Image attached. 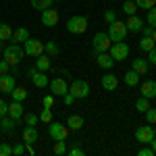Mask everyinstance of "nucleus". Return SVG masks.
Returning a JSON list of instances; mask_svg holds the SVG:
<instances>
[{"mask_svg": "<svg viewBox=\"0 0 156 156\" xmlns=\"http://www.w3.org/2000/svg\"><path fill=\"white\" fill-rule=\"evenodd\" d=\"M23 50L25 56H40V54H44V42H40L36 37H27L23 42Z\"/></svg>", "mask_w": 156, "mask_h": 156, "instance_id": "obj_7", "label": "nucleus"}, {"mask_svg": "<svg viewBox=\"0 0 156 156\" xmlns=\"http://www.w3.org/2000/svg\"><path fill=\"white\" fill-rule=\"evenodd\" d=\"M67 127H69V131H79V129L83 127V117L71 115V117L67 119Z\"/></svg>", "mask_w": 156, "mask_h": 156, "instance_id": "obj_21", "label": "nucleus"}, {"mask_svg": "<svg viewBox=\"0 0 156 156\" xmlns=\"http://www.w3.org/2000/svg\"><path fill=\"white\" fill-rule=\"evenodd\" d=\"M146 23L152 25V27H156V6L148 9V17H146Z\"/></svg>", "mask_w": 156, "mask_h": 156, "instance_id": "obj_35", "label": "nucleus"}, {"mask_svg": "<svg viewBox=\"0 0 156 156\" xmlns=\"http://www.w3.org/2000/svg\"><path fill=\"white\" fill-rule=\"evenodd\" d=\"M44 52H46L48 56H56V54H58V44L52 42V40L46 42V44H44Z\"/></svg>", "mask_w": 156, "mask_h": 156, "instance_id": "obj_28", "label": "nucleus"}, {"mask_svg": "<svg viewBox=\"0 0 156 156\" xmlns=\"http://www.w3.org/2000/svg\"><path fill=\"white\" fill-rule=\"evenodd\" d=\"M146 115V121H148V123H152V125H156V108H148V110H146L144 112Z\"/></svg>", "mask_w": 156, "mask_h": 156, "instance_id": "obj_37", "label": "nucleus"}, {"mask_svg": "<svg viewBox=\"0 0 156 156\" xmlns=\"http://www.w3.org/2000/svg\"><path fill=\"white\" fill-rule=\"evenodd\" d=\"M110 46H112V42H110L108 34H104V31H98L96 36L92 37V48H94V54H98V52H108Z\"/></svg>", "mask_w": 156, "mask_h": 156, "instance_id": "obj_3", "label": "nucleus"}, {"mask_svg": "<svg viewBox=\"0 0 156 156\" xmlns=\"http://www.w3.org/2000/svg\"><path fill=\"white\" fill-rule=\"evenodd\" d=\"M15 127H17V121H12L11 117H9V115H6V117H2V119H0V129H2V131L11 133L12 129H15Z\"/></svg>", "mask_w": 156, "mask_h": 156, "instance_id": "obj_25", "label": "nucleus"}, {"mask_svg": "<svg viewBox=\"0 0 156 156\" xmlns=\"http://www.w3.org/2000/svg\"><path fill=\"white\" fill-rule=\"evenodd\" d=\"M104 21H106V23H112V21H117V12L110 11V9H108V11H104Z\"/></svg>", "mask_w": 156, "mask_h": 156, "instance_id": "obj_41", "label": "nucleus"}, {"mask_svg": "<svg viewBox=\"0 0 156 156\" xmlns=\"http://www.w3.org/2000/svg\"><path fill=\"white\" fill-rule=\"evenodd\" d=\"M69 92L75 96V100H83V98L90 96V83L83 81V79H75V81L69 85Z\"/></svg>", "mask_w": 156, "mask_h": 156, "instance_id": "obj_6", "label": "nucleus"}, {"mask_svg": "<svg viewBox=\"0 0 156 156\" xmlns=\"http://www.w3.org/2000/svg\"><path fill=\"white\" fill-rule=\"evenodd\" d=\"M152 48H156V44H154V40H152V37H142V40H140V50H142V52H150V50Z\"/></svg>", "mask_w": 156, "mask_h": 156, "instance_id": "obj_26", "label": "nucleus"}, {"mask_svg": "<svg viewBox=\"0 0 156 156\" xmlns=\"http://www.w3.org/2000/svg\"><path fill=\"white\" fill-rule=\"evenodd\" d=\"M54 2H58V0H54Z\"/></svg>", "mask_w": 156, "mask_h": 156, "instance_id": "obj_55", "label": "nucleus"}, {"mask_svg": "<svg viewBox=\"0 0 156 156\" xmlns=\"http://www.w3.org/2000/svg\"><path fill=\"white\" fill-rule=\"evenodd\" d=\"M110 2H117V0H110Z\"/></svg>", "mask_w": 156, "mask_h": 156, "instance_id": "obj_54", "label": "nucleus"}, {"mask_svg": "<svg viewBox=\"0 0 156 156\" xmlns=\"http://www.w3.org/2000/svg\"><path fill=\"white\" fill-rule=\"evenodd\" d=\"M27 37H29V31H27L25 27H17V29H12L11 42H12V44H23Z\"/></svg>", "mask_w": 156, "mask_h": 156, "instance_id": "obj_18", "label": "nucleus"}, {"mask_svg": "<svg viewBox=\"0 0 156 156\" xmlns=\"http://www.w3.org/2000/svg\"><path fill=\"white\" fill-rule=\"evenodd\" d=\"M36 140H37V131H36V127L27 125V127L23 129V142H25V144H36Z\"/></svg>", "mask_w": 156, "mask_h": 156, "instance_id": "obj_23", "label": "nucleus"}, {"mask_svg": "<svg viewBox=\"0 0 156 156\" xmlns=\"http://www.w3.org/2000/svg\"><path fill=\"white\" fill-rule=\"evenodd\" d=\"M52 152H54V154H67V144H65V140H56Z\"/></svg>", "mask_w": 156, "mask_h": 156, "instance_id": "obj_33", "label": "nucleus"}, {"mask_svg": "<svg viewBox=\"0 0 156 156\" xmlns=\"http://www.w3.org/2000/svg\"><path fill=\"white\" fill-rule=\"evenodd\" d=\"M140 77H142L140 73H135L133 69H129V71L125 73V77H123V81H125V83L129 85V87H135V85L140 83Z\"/></svg>", "mask_w": 156, "mask_h": 156, "instance_id": "obj_24", "label": "nucleus"}, {"mask_svg": "<svg viewBox=\"0 0 156 156\" xmlns=\"http://www.w3.org/2000/svg\"><path fill=\"white\" fill-rule=\"evenodd\" d=\"M15 87H17V79H15V75H11V73L0 75V92H2V94H11Z\"/></svg>", "mask_w": 156, "mask_h": 156, "instance_id": "obj_12", "label": "nucleus"}, {"mask_svg": "<svg viewBox=\"0 0 156 156\" xmlns=\"http://www.w3.org/2000/svg\"><path fill=\"white\" fill-rule=\"evenodd\" d=\"M6 112H9V104H6L4 100H0V119L6 117Z\"/></svg>", "mask_w": 156, "mask_h": 156, "instance_id": "obj_48", "label": "nucleus"}, {"mask_svg": "<svg viewBox=\"0 0 156 156\" xmlns=\"http://www.w3.org/2000/svg\"><path fill=\"white\" fill-rule=\"evenodd\" d=\"M154 133H156V125H154Z\"/></svg>", "mask_w": 156, "mask_h": 156, "instance_id": "obj_53", "label": "nucleus"}, {"mask_svg": "<svg viewBox=\"0 0 156 156\" xmlns=\"http://www.w3.org/2000/svg\"><path fill=\"white\" fill-rule=\"evenodd\" d=\"M12 36V29H11V25L9 23H0V40L4 42V40H11Z\"/></svg>", "mask_w": 156, "mask_h": 156, "instance_id": "obj_30", "label": "nucleus"}, {"mask_svg": "<svg viewBox=\"0 0 156 156\" xmlns=\"http://www.w3.org/2000/svg\"><path fill=\"white\" fill-rule=\"evenodd\" d=\"M100 83H102V87H104L106 92H115V90L119 87V77H117L115 73H106V75H102Z\"/></svg>", "mask_w": 156, "mask_h": 156, "instance_id": "obj_14", "label": "nucleus"}, {"mask_svg": "<svg viewBox=\"0 0 156 156\" xmlns=\"http://www.w3.org/2000/svg\"><path fill=\"white\" fill-rule=\"evenodd\" d=\"M54 98H56L54 94H48V96H44V98H42V104H44L46 108H52V106H54Z\"/></svg>", "mask_w": 156, "mask_h": 156, "instance_id": "obj_39", "label": "nucleus"}, {"mask_svg": "<svg viewBox=\"0 0 156 156\" xmlns=\"http://www.w3.org/2000/svg\"><path fill=\"white\" fill-rule=\"evenodd\" d=\"M36 69H37V71H44V73H48L50 69H52L48 54H40V56L36 58Z\"/></svg>", "mask_w": 156, "mask_h": 156, "instance_id": "obj_19", "label": "nucleus"}, {"mask_svg": "<svg viewBox=\"0 0 156 156\" xmlns=\"http://www.w3.org/2000/svg\"><path fill=\"white\" fill-rule=\"evenodd\" d=\"M42 23L46 25V27H54V25L58 23V12L54 11L52 6L46 9V11H42Z\"/></svg>", "mask_w": 156, "mask_h": 156, "instance_id": "obj_16", "label": "nucleus"}, {"mask_svg": "<svg viewBox=\"0 0 156 156\" xmlns=\"http://www.w3.org/2000/svg\"><path fill=\"white\" fill-rule=\"evenodd\" d=\"M23 121L27 123V125L36 127V125H37V121H40V117H37V115H34V112H25V115H23Z\"/></svg>", "mask_w": 156, "mask_h": 156, "instance_id": "obj_34", "label": "nucleus"}, {"mask_svg": "<svg viewBox=\"0 0 156 156\" xmlns=\"http://www.w3.org/2000/svg\"><path fill=\"white\" fill-rule=\"evenodd\" d=\"M9 69H11V65H9V62H6L4 58H0V75L9 73Z\"/></svg>", "mask_w": 156, "mask_h": 156, "instance_id": "obj_45", "label": "nucleus"}, {"mask_svg": "<svg viewBox=\"0 0 156 156\" xmlns=\"http://www.w3.org/2000/svg\"><path fill=\"white\" fill-rule=\"evenodd\" d=\"M135 4H137V9H152V6H156V0H135Z\"/></svg>", "mask_w": 156, "mask_h": 156, "instance_id": "obj_36", "label": "nucleus"}, {"mask_svg": "<svg viewBox=\"0 0 156 156\" xmlns=\"http://www.w3.org/2000/svg\"><path fill=\"white\" fill-rule=\"evenodd\" d=\"M148 108H150V100H148V98L142 96L137 102H135V110H137V112H146Z\"/></svg>", "mask_w": 156, "mask_h": 156, "instance_id": "obj_32", "label": "nucleus"}, {"mask_svg": "<svg viewBox=\"0 0 156 156\" xmlns=\"http://www.w3.org/2000/svg\"><path fill=\"white\" fill-rule=\"evenodd\" d=\"M11 150L15 156H21V154H25V144H15V146H11Z\"/></svg>", "mask_w": 156, "mask_h": 156, "instance_id": "obj_40", "label": "nucleus"}, {"mask_svg": "<svg viewBox=\"0 0 156 156\" xmlns=\"http://www.w3.org/2000/svg\"><path fill=\"white\" fill-rule=\"evenodd\" d=\"M125 25H127V31H133V34H140L142 31V27H144V19H140L137 15H129V19L125 21Z\"/></svg>", "mask_w": 156, "mask_h": 156, "instance_id": "obj_17", "label": "nucleus"}, {"mask_svg": "<svg viewBox=\"0 0 156 156\" xmlns=\"http://www.w3.org/2000/svg\"><path fill=\"white\" fill-rule=\"evenodd\" d=\"M108 37H110V42H123L125 37H127V25L123 23V21H112V23H108Z\"/></svg>", "mask_w": 156, "mask_h": 156, "instance_id": "obj_2", "label": "nucleus"}, {"mask_svg": "<svg viewBox=\"0 0 156 156\" xmlns=\"http://www.w3.org/2000/svg\"><path fill=\"white\" fill-rule=\"evenodd\" d=\"M40 121H44V123H50V121H52V108H46V106H44L42 115H40Z\"/></svg>", "mask_w": 156, "mask_h": 156, "instance_id": "obj_38", "label": "nucleus"}, {"mask_svg": "<svg viewBox=\"0 0 156 156\" xmlns=\"http://www.w3.org/2000/svg\"><path fill=\"white\" fill-rule=\"evenodd\" d=\"M96 62L100 69H104V71H110L112 67H115V58L108 54V52H98L96 54Z\"/></svg>", "mask_w": 156, "mask_h": 156, "instance_id": "obj_15", "label": "nucleus"}, {"mask_svg": "<svg viewBox=\"0 0 156 156\" xmlns=\"http://www.w3.org/2000/svg\"><path fill=\"white\" fill-rule=\"evenodd\" d=\"M148 62H150V65H154V67H156V48H152L150 52H148Z\"/></svg>", "mask_w": 156, "mask_h": 156, "instance_id": "obj_49", "label": "nucleus"}, {"mask_svg": "<svg viewBox=\"0 0 156 156\" xmlns=\"http://www.w3.org/2000/svg\"><path fill=\"white\" fill-rule=\"evenodd\" d=\"M154 137H156L154 127H150V125H142V127H137V129H135V140H137L140 144L148 146Z\"/></svg>", "mask_w": 156, "mask_h": 156, "instance_id": "obj_8", "label": "nucleus"}, {"mask_svg": "<svg viewBox=\"0 0 156 156\" xmlns=\"http://www.w3.org/2000/svg\"><path fill=\"white\" fill-rule=\"evenodd\" d=\"M12 100H19V102H25L27 100V90H23V87H15L11 92Z\"/></svg>", "mask_w": 156, "mask_h": 156, "instance_id": "obj_29", "label": "nucleus"}, {"mask_svg": "<svg viewBox=\"0 0 156 156\" xmlns=\"http://www.w3.org/2000/svg\"><path fill=\"white\" fill-rule=\"evenodd\" d=\"M69 156H83V150L79 146H73L71 150H69Z\"/></svg>", "mask_w": 156, "mask_h": 156, "instance_id": "obj_47", "label": "nucleus"}, {"mask_svg": "<svg viewBox=\"0 0 156 156\" xmlns=\"http://www.w3.org/2000/svg\"><path fill=\"white\" fill-rule=\"evenodd\" d=\"M0 50H4V46H2V40H0Z\"/></svg>", "mask_w": 156, "mask_h": 156, "instance_id": "obj_52", "label": "nucleus"}, {"mask_svg": "<svg viewBox=\"0 0 156 156\" xmlns=\"http://www.w3.org/2000/svg\"><path fill=\"white\" fill-rule=\"evenodd\" d=\"M6 115H9L12 121L21 123V119H23V115H25L23 102H19V100H12V104H9V112H6Z\"/></svg>", "mask_w": 156, "mask_h": 156, "instance_id": "obj_11", "label": "nucleus"}, {"mask_svg": "<svg viewBox=\"0 0 156 156\" xmlns=\"http://www.w3.org/2000/svg\"><path fill=\"white\" fill-rule=\"evenodd\" d=\"M27 77L34 81V85H36V87H48V83H50L48 75H46L44 71H37L36 67H31V69L27 71Z\"/></svg>", "mask_w": 156, "mask_h": 156, "instance_id": "obj_9", "label": "nucleus"}, {"mask_svg": "<svg viewBox=\"0 0 156 156\" xmlns=\"http://www.w3.org/2000/svg\"><path fill=\"white\" fill-rule=\"evenodd\" d=\"M108 54L115 58V62H123L129 56V46L125 42H112V46L108 48Z\"/></svg>", "mask_w": 156, "mask_h": 156, "instance_id": "obj_4", "label": "nucleus"}, {"mask_svg": "<svg viewBox=\"0 0 156 156\" xmlns=\"http://www.w3.org/2000/svg\"><path fill=\"white\" fill-rule=\"evenodd\" d=\"M62 100H65V106H71L73 102H75V96H73L71 92H67V94L62 96Z\"/></svg>", "mask_w": 156, "mask_h": 156, "instance_id": "obj_44", "label": "nucleus"}, {"mask_svg": "<svg viewBox=\"0 0 156 156\" xmlns=\"http://www.w3.org/2000/svg\"><path fill=\"white\" fill-rule=\"evenodd\" d=\"M131 69L135 73H140V75H144V73H148V69H150V62H148L146 58H133Z\"/></svg>", "mask_w": 156, "mask_h": 156, "instance_id": "obj_22", "label": "nucleus"}, {"mask_svg": "<svg viewBox=\"0 0 156 156\" xmlns=\"http://www.w3.org/2000/svg\"><path fill=\"white\" fill-rule=\"evenodd\" d=\"M137 156H154V150H152L150 146H146V148H140V150H137Z\"/></svg>", "mask_w": 156, "mask_h": 156, "instance_id": "obj_42", "label": "nucleus"}, {"mask_svg": "<svg viewBox=\"0 0 156 156\" xmlns=\"http://www.w3.org/2000/svg\"><path fill=\"white\" fill-rule=\"evenodd\" d=\"M135 11H137V4H135V0H127L125 4H123V12L129 17V15H135Z\"/></svg>", "mask_w": 156, "mask_h": 156, "instance_id": "obj_31", "label": "nucleus"}, {"mask_svg": "<svg viewBox=\"0 0 156 156\" xmlns=\"http://www.w3.org/2000/svg\"><path fill=\"white\" fill-rule=\"evenodd\" d=\"M85 29H87V19L81 17V15H75V17H71V19L67 21V31H71L75 36L85 34Z\"/></svg>", "mask_w": 156, "mask_h": 156, "instance_id": "obj_5", "label": "nucleus"}, {"mask_svg": "<svg viewBox=\"0 0 156 156\" xmlns=\"http://www.w3.org/2000/svg\"><path fill=\"white\" fill-rule=\"evenodd\" d=\"M52 2H54V0H31V6H34L36 11L42 12V11H46V9H50Z\"/></svg>", "mask_w": 156, "mask_h": 156, "instance_id": "obj_27", "label": "nucleus"}, {"mask_svg": "<svg viewBox=\"0 0 156 156\" xmlns=\"http://www.w3.org/2000/svg\"><path fill=\"white\" fill-rule=\"evenodd\" d=\"M152 40H154V44H156V27H154V34H152Z\"/></svg>", "mask_w": 156, "mask_h": 156, "instance_id": "obj_51", "label": "nucleus"}, {"mask_svg": "<svg viewBox=\"0 0 156 156\" xmlns=\"http://www.w3.org/2000/svg\"><path fill=\"white\" fill-rule=\"evenodd\" d=\"M48 85H50V94H54V96H65V94L69 92V87H67V81H65L62 77H56V79H52Z\"/></svg>", "mask_w": 156, "mask_h": 156, "instance_id": "obj_13", "label": "nucleus"}, {"mask_svg": "<svg viewBox=\"0 0 156 156\" xmlns=\"http://www.w3.org/2000/svg\"><path fill=\"white\" fill-rule=\"evenodd\" d=\"M142 96L148 100L156 98V81H144L142 83Z\"/></svg>", "mask_w": 156, "mask_h": 156, "instance_id": "obj_20", "label": "nucleus"}, {"mask_svg": "<svg viewBox=\"0 0 156 156\" xmlns=\"http://www.w3.org/2000/svg\"><path fill=\"white\" fill-rule=\"evenodd\" d=\"M142 34H144L146 37H152V34H154V27H152V25H144V27H142Z\"/></svg>", "mask_w": 156, "mask_h": 156, "instance_id": "obj_46", "label": "nucleus"}, {"mask_svg": "<svg viewBox=\"0 0 156 156\" xmlns=\"http://www.w3.org/2000/svg\"><path fill=\"white\" fill-rule=\"evenodd\" d=\"M148 146H150V148L154 150V154H156V137H154V140H152V142H150V144H148Z\"/></svg>", "mask_w": 156, "mask_h": 156, "instance_id": "obj_50", "label": "nucleus"}, {"mask_svg": "<svg viewBox=\"0 0 156 156\" xmlns=\"http://www.w3.org/2000/svg\"><path fill=\"white\" fill-rule=\"evenodd\" d=\"M2 58L6 60L9 65H11V69H15L17 71V67H19V62L25 58V50L19 46V44H11V46H6V48L2 50Z\"/></svg>", "mask_w": 156, "mask_h": 156, "instance_id": "obj_1", "label": "nucleus"}, {"mask_svg": "<svg viewBox=\"0 0 156 156\" xmlns=\"http://www.w3.org/2000/svg\"><path fill=\"white\" fill-rule=\"evenodd\" d=\"M11 154H12L11 146L9 144H0V156H11Z\"/></svg>", "mask_w": 156, "mask_h": 156, "instance_id": "obj_43", "label": "nucleus"}, {"mask_svg": "<svg viewBox=\"0 0 156 156\" xmlns=\"http://www.w3.org/2000/svg\"><path fill=\"white\" fill-rule=\"evenodd\" d=\"M50 137L56 142V140H65L67 142V137H69V127L67 125H62V123H52L50 121Z\"/></svg>", "mask_w": 156, "mask_h": 156, "instance_id": "obj_10", "label": "nucleus"}]
</instances>
